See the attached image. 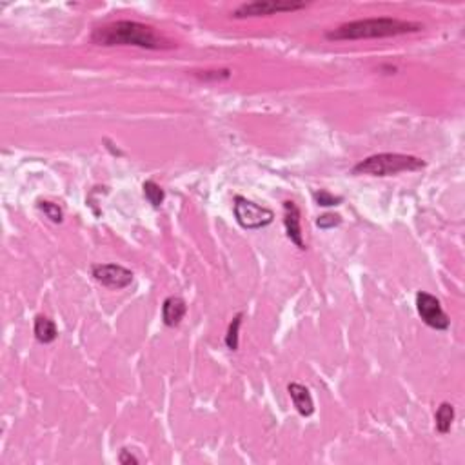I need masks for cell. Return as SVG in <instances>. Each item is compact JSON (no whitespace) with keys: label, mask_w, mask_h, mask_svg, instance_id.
Returning a JSON list of instances; mask_svg holds the SVG:
<instances>
[{"label":"cell","mask_w":465,"mask_h":465,"mask_svg":"<svg viewBox=\"0 0 465 465\" xmlns=\"http://www.w3.org/2000/svg\"><path fill=\"white\" fill-rule=\"evenodd\" d=\"M91 42L99 45H135L141 50H171L173 42L158 35L151 26L135 21H116L97 28L91 35Z\"/></svg>","instance_id":"6da1fadb"},{"label":"cell","mask_w":465,"mask_h":465,"mask_svg":"<svg viewBox=\"0 0 465 465\" xmlns=\"http://www.w3.org/2000/svg\"><path fill=\"white\" fill-rule=\"evenodd\" d=\"M424 26L418 22L400 21L391 17L378 18H360V21L346 22L325 33L327 40L342 42V40H369V38H389L400 37V35L418 33Z\"/></svg>","instance_id":"7a4b0ae2"},{"label":"cell","mask_w":465,"mask_h":465,"mask_svg":"<svg viewBox=\"0 0 465 465\" xmlns=\"http://www.w3.org/2000/svg\"><path fill=\"white\" fill-rule=\"evenodd\" d=\"M425 160L402 153H378L373 157L360 160L353 168V175H369V177H395L400 173H415L425 168Z\"/></svg>","instance_id":"3957f363"},{"label":"cell","mask_w":465,"mask_h":465,"mask_svg":"<svg viewBox=\"0 0 465 465\" xmlns=\"http://www.w3.org/2000/svg\"><path fill=\"white\" fill-rule=\"evenodd\" d=\"M233 213H235L239 226L249 231L268 227L275 220V213L271 209L258 206V204L251 202V200H247L246 197H240V195H236L235 200H233Z\"/></svg>","instance_id":"277c9868"},{"label":"cell","mask_w":465,"mask_h":465,"mask_svg":"<svg viewBox=\"0 0 465 465\" xmlns=\"http://www.w3.org/2000/svg\"><path fill=\"white\" fill-rule=\"evenodd\" d=\"M305 2H284V0H263V2H247L240 4L233 11L235 18H253V17H269V15H280V13L298 11L305 9Z\"/></svg>","instance_id":"5b68a950"},{"label":"cell","mask_w":465,"mask_h":465,"mask_svg":"<svg viewBox=\"0 0 465 465\" xmlns=\"http://www.w3.org/2000/svg\"><path fill=\"white\" fill-rule=\"evenodd\" d=\"M416 311L420 314L422 322L427 327L437 331H447L451 327V318L442 307L440 300L437 297H432L425 291L416 292Z\"/></svg>","instance_id":"8992f818"},{"label":"cell","mask_w":465,"mask_h":465,"mask_svg":"<svg viewBox=\"0 0 465 465\" xmlns=\"http://www.w3.org/2000/svg\"><path fill=\"white\" fill-rule=\"evenodd\" d=\"M91 276L95 278L99 284H102L107 289H115V291H122V289L129 288L133 284L131 269L124 268L120 263H93L91 266Z\"/></svg>","instance_id":"52a82bcc"},{"label":"cell","mask_w":465,"mask_h":465,"mask_svg":"<svg viewBox=\"0 0 465 465\" xmlns=\"http://www.w3.org/2000/svg\"><path fill=\"white\" fill-rule=\"evenodd\" d=\"M302 214L298 206L292 200H285L284 202V227L285 233H288V239L291 240L295 246L304 251L305 249V242H304V235H302Z\"/></svg>","instance_id":"ba28073f"},{"label":"cell","mask_w":465,"mask_h":465,"mask_svg":"<svg viewBox=\"0 0 465 465\" xmlns=\"http://www.w3.org/2000/svg\"><path fill=\"white\" fill-rule=\"evenodd\" d=\"M288 393L291 396L292 404L297 407L298 415L300 416H311L314 412V402L313 396H311V391H309L307 387L302 385V383L292 382L288 385Z\"/></svg>","instance_id":"9c48e42d"},{"label":"cell","mask_w":465,"mask_h":465,"mask_svg":"<svg viewBox=\"0 0 465 465\" xmlns=\"http://www.w3.org/2000/svg\"><path fill=\"white\" fill-rule=\"evenodd\" d=\"M187 313V304L180 297H168L162 304V322L168 327H177Z\"/></svg>","instance_id":"30bf717a"},{"label":"cell","mask_w":465,"mask_h":465,"mask_svg":"<svg viewBox=\"0 0 465 465\" xmlns=\"http://www.w3.org/2000/svg\"><path fill=\"white\" fill-rule=\"evenodd\" d=\"M33 333L40 344H53L58 338V327L50 317L37 314L33 322Z\"/></svg>","instance_id":"8fae6325"},{"label":"cell","mask_w":465,"mask_h":465,"mask_svg":"<svg viewBox=\"0 0 465 465\" xmlns=\"http://www.w3.org/2000/svg\"><path fill=\"white\" fill-rule=\"evenodd\" d=\"M454 416H456L454 405L449 404V402H442L440 407L437 409V415H434V425H437V431L440 432V434H447V432L451 431Z\"/></svg>","instance_id":"7c38bea8"},{"label":"cell","mask_w":465,"mask_h":465,"mask_svg":"<svg viewBox=\"0 0 465 465\" xmlns=\"http://www.w3.org/2000/svg\"><path fill=\"white\" fill-rule=\"evenodd\" d=\"M142 191H144L146 200H148L153 207H157L158 209V207L164 204L165 193L155 180H146L144 184H142Z\"/></svg>","instance_id":"4fadbf2b"},{"label":"cell","mask_w":465,"mask_h":465,"mask_svg":"<svg viewBox=\"0 0 465 465\" xmlns=\"http://www.w3.org/2000/svg\"><path fill=\"white\" fill-rule=\"evenodd\" d=\"M242 318H244V313H239L233 320H231L229 327H227L226 346L229 351H239V331H240V325H242Z\"/></svg>","instance_id":"5bb4252c"},{"label":"cell","mask_w":465,"mask_h":465,"mask_svg":"<svg viewBox=\"0 0 465 465\" xmlns=\"http://www.w3.org/2000/svg\"><path fill=\"white\" fill-rule=\"evenodd\" d=\"M37 207L45 214V219H50L53 224H62L64 220V211L58 204L50 202V200H38Z\"/></svg>","instance_id":"9a60e30c"},{"label":"cell","mask_w":465,"mask_h":465,"mask_svg":"<svg viewBox=\"0 0 465 465\" xmlns=\"http://www.w3.org/2000/svg\"><path fill=\"white\" fill-rule=\"evenodd\" d=\"M313 198H314V202L322 207H333V206H338V204L344 202V197H337V195L329 193V191H325V190L314 191Z\"/></svg>","instance_id":"2e32d148"},{"label":"cell","mask_w":465,"mask_h":465,"mask_svg":"<svg viewBox=\"0 0 465 465\" xmlns=\"http://www.w3.org/2000/svg\"><path fill=\"white\" fill-rule=\"evenodd\" d=\"M340 224H342V217L334 213H325L322 214V217H318L317 220V226L320 227V229H333V227H338Z\"/></svg>","instance_id":"e0dca14e"},{"label":"cell","mask_w":465,"mask_h":465,"mask_svg":"<svg viewBox=\"0 0 465 465\" xmlns=\"http://www.w3.org/2000/svg\"><path fill=\"white\" fill-rule=\"evenodd\" d=\"M119 461L122 465H131V464H138V461H141V460H138V458H136L133 453H129L128 449H120Z\"/></svg>","instance_id":"ac0fdd59"},{"label":"cell","mask_w":465,"mask_h":465,"mask_svg":"<svg viewBox=\"0 0 465 465\" xmlns=\"http://www.w3.org/2000/svg\"><path fill=\"white\" fill-rule=\"evenodd\" d=\"M224 71H206L204 75H200V79L202 80H222V79H229V73L220 75Z\"/></svg>","instance_id":"d6986e66"}]
</instances>
